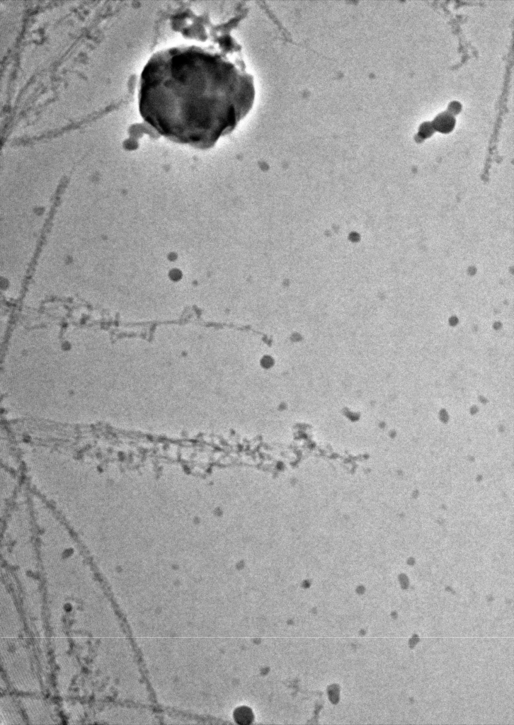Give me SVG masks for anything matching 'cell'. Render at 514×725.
I'll return each mask as SVG.
<instances>
[{
  "label": "cell",
  "instance_id": "7a4b0ae2",
  "mask_svg": "<svg viewBox=\"0 0 514 725\" xmlns=\"http://www.w3.org/2000/svg\"><path fill=\"white\" fill-rule=\"evenodd\" d=\"M454 124V118L452 115L447 113H442L439 115L433 122V125L435 129L442 132H448L451 130Z\"/></svg>",
  "mask_w": 514,
  "mask_h": 725
},
{
  "label": "cell",
  "instance_id": "6da1fadb",
  "mask_svg": "<svg viewBox=\"0 0 514 725\" xmlns=\"http://www.w3.org/2000/svg\"><path fill=\"white\" fill-rule=\"evenodd\" d=\"M240 51L225 34L210 43H181L154 53L139 76L142 119L173 142L214 146L253 105V78Z\"/></svg>",
  "mask_w": 514,
  "mask_h": 725
}]
</instances>
